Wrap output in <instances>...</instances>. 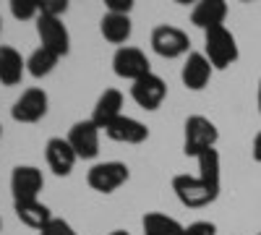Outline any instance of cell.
<instances>
[{"instance_id": "cell-24", "label": "cell", "mask_w": 261, "mask_h": 235, "mask_svg": "<svg viewBox=\"0 0 261 235\" xmlns=\"http://www.w3.org/2000/svg\"><path fill=\"white\" fill-rule=\"evenodd\" d=\"M65 11H68V0H39V16L63 18Z\"/></svg>"}, {"instance_id": "cell-22", "label": "cell", "mask_w": 261, "mask_h": 235, "mask_svg": "<svg viewBox=\"0 0 261 235\" xmlns=\"http://www.w3.org/2000/svg\"><path fill=\"white\" fill-rule=\"evenodd\" d=\"M58 60H60V55H55L53 50H47V47L39 45V47L27 58V71H29L34 79H45V76H50V73L55 71Z\"/></svg>"}, {"instance_id": "cell-9", "label": "cell", "mask_w": 261, "mask_h": 235, "mask_svg": "<svg viewBox=\"0 0 261 235\" xmlns=\"http://www.w3.org/2000/svg\"><path fill=\"white\" fill-rule=\"evenodd\" d=\"M113 71L118 79H128V81H139L146 73H151V63L144 55V50L139 47H118L113 55Z\"/></svg>"}, {"instance_id": "cell-2", "label": "cell", "mask_w": 261, "mask_h": 235, "mask_svg": "<svg viewBox=\"0 0 261 235\" xmlns=\"http://www.w3.org/2000/svg\"><path fill=\"white\" fill-rule=\"evenodd\" d=\"M220 141L217 125L204 115H191L183 125V152L186 157H199L206 149H214Z\"/></svg>"}, {"instance_id": "cell-14", "label": "cell", "mask_w": 261, "mask_h": 235, "mask_svg": "<svg viewBox=\"0 0 261 235\" xmlns=\"http://www.w3.org/2000/svg\"><path fill=\"white\" fill-rule=\"evenodd\" d=\"M105 136L118 144H144L149 139V128L130 115H120L118 120H113L105 128Z\"/></svg>"}, {"instance_id": "cell-5", "label": "cell", "mask_w": 261, "mask_h": 235, "mask_svg": "<svg viewBox=\"0 0 261 235\" xmlns=\"http://www.w3.org/2000/svg\"><path fill=\"white\" fill-rule=\"evenodd\" d=\"M172 191L183 206L188 209H201V206H209L212 201H217L214 191L199 178V175H175L172 178Z\"/></svg>"}, {"instance_id": "cell-27", "label": "cell", "mask_w": 261, "mask_h": 235, "mask_svg": "<svg viewBox=\"0 0 261 235\" xmlns=\"http://www.w3.org/2000/svg\"><path fill=\"white\" fill-rule=\"evenodd\" d=\"M105 8H107V13H125V16H130V11H134V0H105Z\"/></svg>"}, {"instance_id": "cell-17", "label": "cell", "mask_w": 261, "mask_h": 235, "mask_svg": "<svg viewBox=\"0 0 261 235\" xmlns=\"http://www.w3.org/2000/svg\"><path fill=\"white\" fill-rule=\"evenodd\" d=\"M27 60L21 58V53L11 45H0V84L3 87H16L24 79Z\"/></svg>"}, {"instance_id": "cell-13", "label": "cell", "mask_w": 261, "mask_h": 235, "mask_svg": "<svg viewBox=\"0 0 261 235\" xmlns=\"http://www.w3.org/2000/svg\"><path fill=\"white\" fill-rule=\"evenodd\" d=\"M212 63L204 53H188L186 60H183V68H180V81L183 87L191 89V92H201L209 79H212Z\"/></svg>"}, {"instance_id": "cell-6", "label": "cell", "mask_w": 261, "mask_h": 235, "mask_svg": "<svg viewBox=\"0 0 261 235\" xmlns=\"http://www.w3.org/2000/svg\"><path fill=\"white\" fill-rule=\"evenodd\" d=\"M42 188H45V178L42 170L34 165H16L11 173V194H13V204L21 201H37Z\"/></svg>"}, {"instance_id": "cell-11", "label": "cell", "mask_w": 261, "mask_h": 235, "mask_svg": "<svg viewBox=\"0 0 261 235\" xmlns=\"http://www.w3.org/2000/svg\"><path fill=\"white\" fill-rule=\"evenodd\" d=\"M130 97H134V102L139 105L141 110H157L160 105L165 102V97H167V84L157 73H146L144 79L134 81Z\"/></svg>"}, {"instance_id": "cell-1", "label": "cell", "mask_w": 261, "mask_h": 235, "mask_svg": "<svg viewBox=\"0 0 261 235\" xmlns=\"http://www.w3.org/2000/svg\"><path fill=\"white\" fill-rule=\"evenodd\" d=\"M204 55L209 58L212 68H230L232 63L238 60V42H235V34L227 29V27H217V29H209L204 32Z\"/></svg>"}, {"instance_id": "cell-3", "label": "cell", "mask_w": 261, "mask_h": 235, "mask_svg": "<svg viewBox=\"0 0 261 235\" xmlns=\"http://www.w3.org/2000/svg\"><path fill=\"white\" fill-rule=\"evenodd\" d=\"M151 50H154L160 58L165 60H172V58H183L191 53V39L183 29L172 27V24H160L151 29Z\"/></svg>"}, {"instance_id": "cell-26", "label": "cell", "mask_w": 261, "mask_h": 235, "mask_svg": "<svg viewBox=\"0 0 261 235\" xmlns=\"http://www.w3.org/2000/svg\"><path fill=\"white\" fill-rule=\"evenodd\" d=\"M183 235H217V225L214 222H206V220H199V222L186 225Z\"/></svg>"}, {"instance_id": "cell-18", "label": "cell", "mask_w": 261, "mask_h": 235, "mask_svg": "<svg viewBox=\"0 0 261 235\" xmlns=\"http://www.w3.org/2000/svg\"><path fill=\"white\" fill-rule=\"evenodd\" d=\"M13 212H16V217L24 222L27 227L42 232L55 217H53V212L47 204H42L39 199L37 201H21V204H13Z\"/></svg>"}, {"instance_id": "cell-21", "label": "cell", "mask_w": 261, "mask_h": 235, "mask_svg": "<svg viewBox=\"0 0 261 235\" xmlns=\"http://www.w3.org/2000/svg\"><path fill=\"white\" fill-rule=\"evenodd\" d=\"M144 235H183L186 225H180L175 217L162 215V212H146L141 220Z\"/></svg>"}, {"instance_id": "cell-7", "label": "cell", "mask_w": 261, "mask_h": 235, "mask_svg": "<svg viewBox=\"0 0 261 235\" xmlns=\"http://www.w3.org/2000/svg\"><path fill=\"white\" fill-rule=\"evenodd\" d=\"M47 108H50L47 92L39 89V87H32L27 92H21V97L13 102L11 118L16 123H39L42 118L47 115Z\"/></svg>"}, {"instance_id": "cell-4", "label": "cell", "mask_w": 261, "mask_h": 235, "mask_svg": "<svg viewBox=\"0 0 261 235\" xmlns=\"http://www.w3.org/2000/svg\"><path fill=\"white\" fill-rule=\"evenodd\" d=\"M130 178V170L125 162H118V160H110V162H97L89 167L86 173V183H89L92 191L97 194H113L118 191L123 183H128Z\"/></svg>"}, {"instance_id": "cell-31", "label": "cell", "mask_w": 261, "mask_h": 235, "mask_svg": "<svg viewBox=\"0 0 261 235\" xmlns=\"http://www.w3.org/2000/svg\"><path fill=\"white\" fill-rule=\"evenodd\" d=\"M0 29H3V18H0Z\"/></svg>"}, {"instance_id": "cell-15", "label": "cell", "mask_w": 261, "mask_h": 235, "mask_svg": "<svg viewBox=\"0 0 261 235\" xmlns=\"http://www.w3.org/2000/svg\"><path fill=\"white\" fill-rule=\"evenodd\" d=\"M225 18H227V3L225 0H199L191 11V24L204 29V32L225 27Z\"/></svg>"}, {"instance_id": "cell-20", "label": "cell", "mask_w": 261, "mask_h": 235, "mask_svg": "<svg viewBox=\"0 0 261 235\" xmlns=\"http://www.w3.org/2000/svg\"><path fill=\"white\" fill-rule=\"evenodd\" d=\"M199 162V178L214 191L220 194V186H222V162H220V152L217 149H206L196 157Z\"/></svg>"}, {"instance_id": "cell-12", "label": "cell", "mask_w": 261, "mask_h": 235, "mask_svg": "<svg viewBox=\"0 0 261 235\" xmlns=\"http://www.w3.org/2000/svg\"><path fill=\"white\" fill-rule=\"evenodd\" d=\"M45 160H47L50 170L58 178H68L73 173L76 162H79V157L73 152V146L68 144V139H60V136L47 139V144H45Z\"/></svg>"}, {"instance_id": "cell-29", "label": "cell", "mask_w": 261, "mask_h": 235, "mask_svg": "<svg viewBox=\"0 0 261 235\" xmlns=\"http://www.w3.org/2000/svg\"><path fill=\"white\" fill-rule=\"evenodd\" d=\"M110 235H128V232H125V230H113Z\"/></svg>"}, {"instance_id": "cell-34", "label": "cell", "mask_w": 261, "mask_h": 235, "mask_svg": "<svg viewBox=\"0 0 261 235\" xmlns=\"http://www.w3.org/2000/svg\"><path fill=\"white\" fill-rule=\"evenodd\" d=\"M258 235H261V230H258Z\"/></svg>"}, {"instance_id": "cell-10", "label": "cell", "mask_w": 261, "mask_h": 235, "mask_svg": "<svg viewBox=\"0 0 261 235\" xmlns=\"http://www.w3.org/2000/svg\"><path fill=\"white\" fill-rule=\"evenodd\" d=\"M65 139H68V144L73 146L79 160H94L99 154V128L92 120L73 123Z\"/></svg>"}, {"instance_id": "cell-23", "label": "cell", "mask_w": 261, "mask_h": 235, "mask_svg": "<svg viewBox=\"0 0 261 235\" xmlns=\"http://www.w3.org/2000/svg\"><path fill=\"white\" fill-rule=\"evenodd\" d=\"M11 16L18 21L39 18V0H11Z\"/></svg>"}, {"instance_id": "cell-32", "label": "cell", "mask_w": 261, "mask_h": 235, "mask_svg": "<svg viewBox=\"0 0 261 235\" xmlns=\"http://www.w3.org/2000/svg\"><path fill=\"white\" fill-rule=\"evenodd\" d=\"M0 136H3V125H0Z\"/></svg>"}, {"instance_id": "cell-25", "label": "cell", "mask_w": 261, "mask_h": 235, "mask_svg": "<svg viewBox=\"0 0 261 235\" xmlns=\"http://www.w3.org/2000/svg\"><path fill=\"white\" fill-rule=\"evenodd\" d=\"M39 235H79L76 230H73V225L71 222H65V220H60V217H55L45 230H42Z\"/></svg>"}, {"instance_id": "cell-33", "label": "cell", "mask_w": 261, "mask_h": 235, "mask_svg": "<svg viewBox=\"0 0 261 235\" xmlns=\"http://www.w3.org/2000/svg\"><path fill=\"white\" fill-rule=\"evenodd\" d=\"M0 230H3V220H0Z\"/></svg>"}, {"instance_id": "cell-19", "label": "cell", "mask_w": 261, "mask_h": 235, "mask_svg": "<svg viewBox=\"0 0 261 235\" xmlns=\"http://www.w3.org/2000/svg\"><path fill=\"white\" fill-rule=\"evenodd\" d=\"M99 32L110 45L125 47V42L130 39V32H134V24H130V16L125 13H105L99 21Z\"/></svg>"}, {"instance_id": "cell-16", "label": "cell", "mask_w": 261, "mask_h": 235, "mask_svg": "<svg viewBox=\"0 0 261 235\" xmlns=\"http://www.w3.org/2000/svg\"><path fill=\"white\" fill-rule=\"evenodd\" d=\"M123 115V94L118 89H105L94 105V110H92V123L99 128V131H105L107 125H110L113 120H118Z\"/></svg>"}, {"instance_id": "cell-30", "label": "cell", "mask_w": 261, "mask_h": 235, "mask_svg": "<svg viewBox=\"0 0 261 235\" xmlns=\"http://www.w3.org/2000/svg\"><path fill=\"white\" fill-rule=\"evenodd\" d=\"M258 110H261V81H258Z\"/></svg>"}, {"instance_id": "cell-28", "label": "cell", "mask_w": 261, "mask_h": 235, "mask_svg": "<svg viewBox=\"0 0 261 235\" xmlns=\"http://www.w3.org/2000/svg\"><path fill=\"white\" fill-rule=\"evenodd\" d=\"M251 154H253V160H256V162H261V131H258V134H256V139H253Z\"/></svg>"}, {"instance_id": "cell-8", "label": "cell", "mask_w": 261, "mask_h": 235, "mask_svg": "<svg viewBox=\"0 0 261 235\" xmlns=\"http://www.w3.org/2000/svg\"><path fill=\"white\" fill-rule=\"evenodd\" d=\"M37 34H39L42 47L53 50L55 55L65 58V55L71 53V34H68V27L63 24V18L39 16L37 18Z\"/></svg>"}]
</instances>
